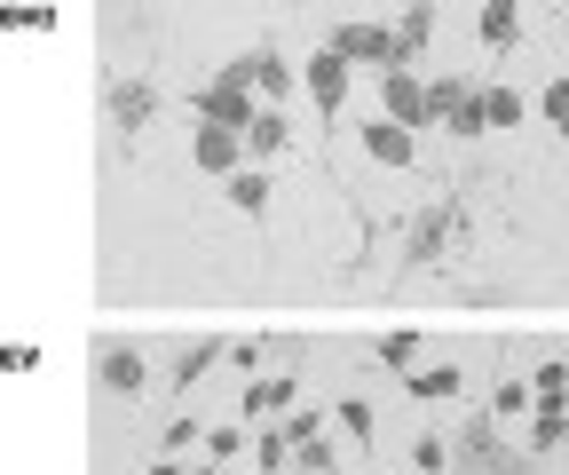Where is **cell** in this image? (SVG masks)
Listing matches in <instances>:
<instances>
[{"mask_svg": "<svg viewBox=\"0 0 569 475\" xmlns=\"http://www.w3.org/2000/svg\"><path fill=\"white\" fill-rule=\"evenodd\" d=\"M467 230V190H451L443 207H419V215H403V286H411V269H427V261H443V246Z\"/></svg>", "mask_w": 569, "mask_h": 475, "instance_id": "cell-1", "label": "cell"}, {"mask_svg": "<svg viewBox=\"0 0 569 475\" xmlns=\"http://www.w3.org/2000/svg\"><path fill=\"white\" fill-rule=\"evenodd\" d=\"M380 119H396L403 135L436 127V111H427V80H419V72H388V80H380Z\"/></svg>", "mask_w": 569, "mask_h": 475, "instance_id": "cell-2", "label": "cell"}, {"mask_svg": "<svg viewBox=\"0 0 569 475\" xmlns=\"http://www.w3.org/2000/svg\"><path fill=\"white\" fill-rule=\"evenodd\" d=\"M325 48L348 56V63H380V72H388V63H396V24H332Z\"/></svg>", "mask_w": 569, "mask_h": 475, "instance_id": "cell-3", "label": "cell"}, {"mask_svg": "<svg viewBox=\"0 0 569 475\" xmlns=\"http://www.w3.org/2000/svg\"><path fill=\"white\" fill-rule=\"evenodd\" d=\"M190 111H198V127H230V135H253V96L246 88H222V80H213V88H198L190 96Z\"/></svg>", "mask_w": 569, "mask_h": 475, "instance_id": "cell-4", "label": "cell"}, {"mask_svg": "<svg viewBox=\"0 0 569 475\" xmlns=\"http://www.w3.org/2000/svg\"><path fill=\"white\" fill-rule=\"evenodd\" d=\"M96 388H111V396H142V388H151V357L127 349V342H103V357H96Z\"/></svg>", "mask_w": 569, "mask_h": 475, "instance_id": "cell-5", "label": "cell"}, {"mask_svg": "<svg viewBox=\"0 0 569 475\" xmlns=\"http://www.w3.org/2000/svg\"><path fill=\"white\" fill-rule=\"evenodd\" d=\"M301 88H309V103H317L325 119H340V96H348V56L317 48V56L301 63Z\"/></svg>", "mask_w": 569, "mask_h": 475, "instance_id": "cell-6", "label": "cell"}, {"mask_svg": "<svg viewBox=\"0 0 569 475\" xmlns=\"http://www.w3.org/2000/svg\"><path fill=\"white\" fill-rule=\"evenodd\" d=\"M451 459H459L467 475H475V467H482V475H498V459H507V452H498V420H490V413H467V428H459Z\"/></svg>", "mask_w": 569, "mask_h": 475, "instance_id": "cell-7", "label": "cell"}, {"mask_svg": "<svg viewBox=\"0 0 569 475\" xmlns=\"http://www.w3.org/2000/svg\"><path fill=\"white\" fill-rule=\"evenodd\" d=\"M293 396H301V380H293V365H284V373H269V380H246L238 413H246V420H261V413H293Z\"/></svg>", "mask_w": 569, "mask_h": 475, "instance_id": "cell-8", "label": "cell"}, {"mask_svg": "<svg viewBox=\"0 0 569 475\" xmlns=\"http://www.w3.org/2000/svg\"><path fill=\"white\" fill-rule=\"evenodd\" d=\"M198 167L206 175H246V135H230V127H198Z\"/></svg>", "mask_w": 569, "mask_h": 475, "instance_id": "cell-9", "label": "cell"}, {"mask_svg": "<svg viewBox=\"0 0 569 475\" xmlns=\"http://www.w3.org/2000/svg\"><path fill=\"white\" fill-rule=\"evenodd\" d=\"M427 40H436V9L419 0V9H403V17H396V63H388V72H411V63L427 56Z\"/></svg>", "mask_w": 569, "mask_h": 475, "instance_id": "cell-10", "label": "cell"}, {"mask_svg": "<svg viewBox=\"0 0 569 475\" xmlns=\"http://www.w3.org/2000/svg\"><path fill=\"white\" fill-rule=\"evenodd\" d=\"M222 357H230V342H213V333H206V342H190V349L174 357V373H167V388H174V396H182V388H198V380H206L213 365H222Z\"/></svg>", "mask_w": 569, "mask_h": 475, "instance_id": "cell-11", "label": "cell"}, {"mask_svg": "<svg viewBox=\"0 0 569 475\" xmlns=\"http://www.w3.org/2000/svg\"><path fill=\"white\" fill-rule=\"evenodd\" d=\"M561 444H569V404L561 396H538V413H530V459H546Z\"/></svg>", "mask_w": 569, "mask_h": 475, "instance_id": "cell-12", "label": "cell"}, {"mask_svg": "<svg viewBox=\"0 0 569 475\" xmlns=\"http://www.w3.org/2000/svg\"><path fill=\"white\" fill-rule=\"evenodd\" d=\"M475 32H482L490 56H507V48L522 40V9H507V0H482V9H475Z\"/></svg>", "mask_w": 569, "mask_h": 475, "instance_id": "cell-13", "label": "cell"}, {"mask_svg": "<svg viewBox=\"0 0 569 475\" xmlns=\"http://www.w3.org/2000/svg\"><path fill=\"white\" fill-rule=\"evenodd\" d=\"M151 111H159V88H151V80H119V88H111V119H119V135H134Z\"/></svg>", "mask_w": 569, "mask_h": 475, "instance_id": "cell-14", "label": "cell"}, {"mask_svg": "<svg viewBox=\"0 0 569 475\" xmlns=\"http://www.w3.org/2000/svg\"><path fill=\"white\" fill-rule=\"evenodd\" d=\"M365 151H372L380 167H411V135H403L396 119H365Z\"/></svg>", "mask_w": 569, "mask_h": 475, "instance_id": "cell-15", "label": "cell"}, {"mask_svg": "<svg viewBox=\"0 0 569 475\" xmlns=\"http://www.w3.org/2000/svg\"><path fill=\"white\" fill-rule=\"evenodd\" d=\"M403 388H411L419 404H451V396L467 388V373H459V365H427V373H411Z\"/></svg>", "mask_w": 569, "mask_h": 475, "instance_id": "cell-16", "label": "cell"}, {"mask_svg": "<svg viewBox=\"0 0 569 475\" xmlns=\"http://www.w3.org/2000/svg\"><path fill=\"white\" fill-rule=\"evenodd\" d=\"M277 151H293V127H284V111H261L246 135V159H277Z\"/></svg>", "mask_w": 569, "mask_h": 475, "instance_id": "cell-17", "label": "cell"}, {"mask_svg": "<svg viewBox=\"0 0 569 475\" xmlns=\"http://www.w3.org/2000/svg\"><path fill=\"white\" fill-rule=\"evenodd\" d=\"M419 349H427L419 333H380V349H372V357H380L388 373H403V380H411V373H419Z\"/></svg>", "mask_w": 569, "mask_h": 475, "instance_id": "cell-18", "label": "cell"}, {"mask_svg": "<svg viewBox=\"0 0 569 475\" xmlns=\"http://www.w3.org/2000/svg\"><path fill=\"white\" fill-rule=\"evenodd\" d=\"M253 467H261V475H284V467H293V436H284V428H261V436H253Z\"/></svg>", "mask_w": 569, "mask_h": 475, "instance_id": "cell-19", "label": "cell"}, {"mask_svg": "<svg viewBox=\"0 0 569 475\" xmlns=\"http://www.w3.org/2000/svg\"><path fill=\"white\" fill-rule=\"evenodd\" d=\"M522 111H530L522 88H482V119H490V127H522Z\"/></svg>", "mask_w": 569, "mask_h": 475, "instance_id": "cell-20", "label": "cell"}, {"mask_svg": "<svg viewBox=\"0 0 569 475\" xmlns=\"http://www.w3.org/2000/svg\"><path fill=\"white\" fill-rule=\"evenodd\" d=\"M230 207H238V215H261V207H269V175H261V167L230 175Z\"/></svg>", "mask_w": 569, "mask_h": 475, "instance_id": "cell-21", "label": "cell"}, {"mask_svg": "<svg viewBox=\"0 0 569 475\" xmlns=\"http://www.w3.org/2000/svg\"><path fill=\"white\" fill-rule=\"evenodd\" d=\"M482 88H467V80H427V111H436V119H451V111H467Z\"/></svg>", "mask_w": 569, "mask_h": 475, "instance_id": "cell-22", "label": "cell"}, {"mask_svg": "<svg viewBox=\"0 0 569 475\" xmlns=\"http://www.w3.org/2000/svg\"><path fill=\"white\" fill-rule=\"evenodd\" d=\"M530 396H538L530 380H498V388H490V420H515V413H530Z\"/></svg>", "mask_w": 569, "mask_h": 475, "instance_id": "cell-23", "label": "cell"}, {"mask_svg": "<svg viewBox=\"0 0 569 475\" xmlns=\"http://www.w3.org/2000/svg\"><path fill=\"white\" fill-rule=\"evenodd\" d=\"M332 413H340V428L356 436V452H372V404H365V396H348V404H332Z\"/></svg>", "mask_w": 569, "mask_h": 475, "instance_id": "cell-24", "label": "cell"}, {"mask_svg": "<svg viewBox=\"0 0 569 475\" xmlns=\"http://www.w3.org/2000/svg\"><path fill=\"white\" fill-rule=\"evenodd\" d=\"M206 452H213V467H222V459H238V452H253V436H246L238 420H222V428H206Z\"/></svg>", "mask_w": 569, "mask_h": 475, "instance_id": "cell-25", "label": "cell"}, {"mask_svg": "<svg viewBox=\"0 0 569 475\" xmlns=\"http://www.w3.org/2000/svg\"><path fill=\"white\" fill-rule=\"evenodd\" d=\"M253 56H261V88H269V96H293V63H284V56H277L269 40H261Z\"/></svg>", "mask_w": 569, "mask_h": 475, "instance_id": "cell-26", "label": "cell"}, {"mask_svg": "<svg viewBox=\"0 0 569 475\" xmlns=\"http://www.w3.org/2000/svg\"><path fill=\"white\" fill-rule=\"evenodd\" d=\"M538 111H546V119H553V127H569V72H561V80H546V88H538Z\"/></svg>", "mask_w": 569, "mask_h": 475, "instance_id": "cell-27", "label": "cell"}, {"mask_svg": "<svg viewBox=\"0 0 569 475\" xmlns=\"http://www.w3.org/2000/svg\"><path fill=\"white\" fill-rule=\"evenodd\" d=\"M0 365H9V373H40V349L32 342H0Z\"/></svg>", "mask_w": 569, "mask_h": 475, "instance_id": "cell-28", "label": "cell"}, {"mask_svg": "<svg viewBox=\"0 0 569 475\" xmlns=\"http://www.w3.org/2000/svg\"><path fill=\"white\" fill-rule=\"evenodd\" d=\"M284 436H293V452L317 444V436H325V413H293V420H284Z\"/></svg>", "mask_w": 569, "mask_h": 475, "instance_id": "cell-29", "label": "cell"}, {"mask_svg": "<svg viewBox=\"0 0 569 475\" xmlns=\"http://www.w3.org/2000/svg\"><path fill=\"white\" fill-rule=\"evenodd\" d=\"M443 127H451V135H467V144H475V135H482V127H490V119H482V96H475V103H467V111H451V119H443Z\"/></svg>", "mask_w": 569, "mask_h": 475, "instance_id": "cell-30", "label": "cell"}, {"mask_svg": "<svg viewBox=\"0 0 569 475\" xmlns=\"http://www.w3.org/2000/svg\"><path fill=\"white\" fill-rule=\"evenodd\" d=\"M269 349H277V342H230V365H238V373H261Z\"/></svg>", "mask_w": 569, "mask_h": 475, "instance_id": "cell-31", "label": "cell"}, {"mask_svg": "<svg viewBox=\"0 0 569 475\" xmlns=\"http://www.w3.org/2000/svg\"><path fill=\"white\" fill-rule=\"evenodd\" d=\"M561 388H569V357H546L538 365V396H561Z\"/></svg>", "mask_w": 569, "mask_h": 475, "instance_id": "cell-32", "label": "cell"}, {"mask_svg": "<svg viewBox=\"0 0 569 475\" xmlns=\"http://www.w3.org/2000/svg\"><path fill=\"white\" fill-rule=\"evenodd\" d=\"M411 459H419V475H443V459H451V452H443L436 436H419V444H411Z\"/></svg>", "mask_w": 569, "mask_h": 475, "instance_id": "cell-33", "label": "cell"}, {"mask_svg": "<svg viewBox=\"0 0 569 475\" xmlns=\"http://www.w3.org/2000/svg\"><path fill=\"white\" fill-rule=\"evenodd\" d=\"M159 444H167V459H174L182 444H198V420H167V436H159Z\"/></svg>", "mask_w": 569, "mask_h": 475, "instance_id": "cell-34", "label": "cell"}, {"mask_svg": "<svg viewBox=\"0 0 569 475\" xmlns=\"http://www.w3.org/2000/svg\"><path fill=\"white\" fill-rule=\"evenodd\" d=\"M151 475H190V467H174V459H151Z\"/></svg>", "mask_w": 569, "mask_h": 475, "instance_id": "cell-35", "label": "cell"}, {"mask_svg": "<svg viewBox=\"0 0 569 475\" xmlns=\"http://www.w3.org/2000/svg\"><path fill=\"white\" fill-rule=\"evenodd\" d=\"M284 475H332V467H284Z\"/></svg>", "mask_w": 569, "mask_h": 475, "instance_id": "cell-36", "label": "cell"}, {"mask_svg": "<svg viewBox=\"0 0 569 475\" xmlns=\"http://www.w3.org/2000/svg\"><path fill=\"white\" fill-rule=\"evenodd\" d=\"M190 475H222V467H190Z\"/></svg>", "mask_w": 569, "mask_h": 475, "instance_id": "cell-37", "label": "cell"}, {"mask_svg": "<svg viewBox=\"0 0 569 475\" xmlns=\"http://www.w3.org/2000/svg\"><path fill=\"white\" fill-rule=\"evenodd\" d=\"M553 135H561V144H569V127H553Z\"/></svg>", "mask_w": 569, "mask_h": 475, "instance_id": "cell-38", "label": "cell"}]
</instances>
